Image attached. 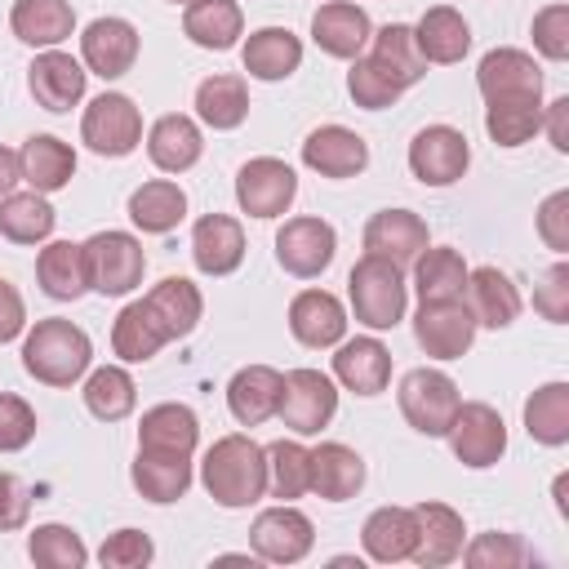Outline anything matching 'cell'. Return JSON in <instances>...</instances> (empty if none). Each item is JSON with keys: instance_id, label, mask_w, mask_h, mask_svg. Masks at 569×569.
<instances>
[{"instance_id": "ac0fdd59", "label": "cell", "mask_w": 569, "mask_h": 569, "mask_svg": "<svg viewBox=\"0 0 569 569\" xmlns=\"http://www.w3.org/2000/svg\"><path fill=\"white\" fill-rule=\"evenodd\" d=\"M200 445V418L178 405V400H164V405H151L138 422V453H160V458H191Z\"/></svg>"}, {"instance_id": "8992f818", "label": "cell", "mask_w": 569, "mask_h": 569, "mask_svg": "<svg viewBox=\"0 0 569 569\" xmlns=\"http://www.w3.org/2000/svg\"><path fill=\"white\" fill-rule=\"evenodd\" d=\"M80 138H84V147L93 151V156H111V160H120V156H129V151H138V142H142V111L133 107V98L129 93H98L89 107H84V116H80Z\"/></svg>"}, {"instance_id": "9f6ffc18", "label": "cell", "mask_w": 569, "mask_h": 569, "mask_svg": "<svg viewBox=\"0 0 569 569\" xmlns=\"http://www.w3.org/2000/svg\"><path fill=\"white\" fill-rule=\"evenodd\" d=\"M538 236L547 249L569 253V191H551L538 204Z\"/></svg>"}, {"instance_id": "6f0895ef", "label": "cell", "mask_w": 569, "mask_h": 569, "mask_svg": "<svg viewBox=\"0 0 569 569\" xmlns=\"http://www.w3.org/2000/svg\"><path fill=\"white\" fill-rule=\"evenodd\" d=\"M31 516V489L22 476L13 471H0V533H13L22 529Z\"/></svg>"}, {"instance_id": "8d00e7d4", "label": "cell", "mask_w": 569, "mask_h": 569, "mask_svg": "<svg viewBox=\"0 0 569 569\" xmlns=\"http://www.w3.org/2000/svg\"><path fill=\"white\" fill-rule=\"evenodd\" d=\"M182 31L191 44L222 53L244 36V13L236 0H191L182 13Z\"/></svg>"}, {"instance_id": "603a6c76", "label": "cell", "mask_w": 569, "mask_h": 569, "mask_svg": "<svg viewBox=\"0 0 569 569\" xmlns=\"http://www.w3.org/2000/svg\"><path fill=\"white\" fill-rule=\"evenodd\" d=\"M280 391H284V373L280 369H271V365H244L227 382V409H231V418L240 427H258V422L276 418Z\"/></svg>"}, {"instance_id": "ee69618b", "label": "cell", "mask_w": 569, "mask_h": 569, "mask_svg": "<svg viewBox=\"0 0 569 569\" xmlns=\"http://www.w3.org/2000/svg\"><path fill=\"white\" fill-rule=\"evenodd\" d=\"M133 489L147 502H178L191 489V458H160V453H138L133 458Z\"/></svg>"}, {"instance_id": "91938a15", "label": "cell", "mask_w": 569, "mask_h": 569, "mask_svg": "<svg viewBox=\"0 0 569 569\" xmlns=\"http://www.w3.org/2000/svg\"><path fill=\"white\" fill-rule=\"evenodd\" d=\"M542 129L556 151H569V98H556L551 107H542Z\"/></svg>"}, {"instance_id": "db71d44e", "label": "cell", "mask_w": 569, "mask_h": 569, "mask_svg": "<svg viewBox=\"0 0 569 569\" xmlns=\"http://www.w3.org/2000/svg\"><path fill=\"white\" fill-rule=\"evenodd\" d=\"M36 436V409L13 396V391H0V453H18L27 449Z\"/></svg>"}, {"instance_id": "e575fe53", "label": "cell", "mask_w": 569, "mask_h": 569, "mask_svg": "<svg viewBox=\"0 0 569 569\" xmlns=\"http://www.w3.org/2000/svg\"><path fill=\"white\" fill-rule=\"evenodd\" d=\"M142 302H147V311L156 316V325L164 329L169 342L187 338L200 325V311H204V298L187 276H164L160 284H151V293Z\"/></svg>"}, {"instance_id": "7a4b0ae2", "label": "cell", "mask_w": 569, "mask_h": 569, "mask_svg": "<svg viewBox=\"0 0 569 569\" xmlns=\"http://www.w3.org/2000/svg\"><path fill=\"white\" fill-rule=\"evenodd\" d=\"M89 365H93L89 333L62 316L36 320V329L22 338V369L44 387H71L89 373Z\"/></svg>"}, {"instance_id": "7bdbcfd3", "label": "cell", "mask_w": 569, "mask_h": 569, "mask_svg": "<svg viewBox=\"0 0 569 569\" xmlns=\"http://www.w3.org/2000/svg\"><path fill=\"white\" fill-rule=\"evenodd\" d=\"M525 431L551 449L569 440V382H542L525 400Z\"/></svg>"}, {"instance_id": "94428289", "label": "cell", "mask_w": 569, "mask_h": 569, "mask_svg": "<svg viewBox=\"0 0 569 569\" xmlns=\"http://www.w3.org/2000/svg\"><path fill=\"white\" fill-rule=\"evenodd\" d=\"M13 182H22V164H18V151L0 147V196L13 191Z\"/></svg>"}, {"instance_id": "7dc6e473", "label": "cell", "mask_w": 569, "mask_h": 569, "mask_svg": "<svg viewBox=\"0 0 569 569\" xmlns=\"http://www.w3.org/2000/svg\"><path fill=\"white\" fill-rule=\"evenodd\" d=\"M542 129V102H489L485 107V133L498 147H520Z\"/></svg>"}, {"instance_id": "8fae6325", "label": "cell", "mask_w": 569, "mask_h": 569, "mask_svg": "<svg viewBox=\"0 0 569 569\" xmlns=\"http://www.w3.org/2000/svg\"><path fill=\"white\" fill-rule=\"evenodd\" d=\"M476 316L462 298H449V302H418V316H413V338L418 347L431 356V360H458L471 351L476 342Z\"/></svg>"}, {"instance_id": "bcb514c9", "label": "cell", "mask_w": 569, "mask_h": 569, "mask_svg": "<svg viewBox=\"0 0 569 569\" xmlns=\"http://www.w3.org/2000/svg\"><path fill=\"white\" fill-rule=\"evenodd\" d=\"M267 489L280 502H293L311 489V453L298 440H276L267 445Z\"/></svg>"}, {"instance_id": "7c38bea8", "label": "cell", "mask_w": 569, "mask_h": 569, "mask_svg": "<svg viewBox=\"0 0 569 569\" xmlns=\"http://www.w3.org/2000/svg\"><path fill=\"white\" fill-rule=\"evenodd\" d=\"M311 542H316L311 520L298 507H289V502L258 511L253 525H249V547L267 565H298L311 551Z\"/></svg>"}, {"instance_id": "6125c7cd", "label": "cell", "mask_w": 569, "mask_h": 569, "mask_svg": "<svg viewBox=\"0 0 569 569\" xmlns=\"http://www.w3.org/2000/svg\"><path fill=\"white\" fill-rule=\"evenodd\" d=\"M169 4H191V0H169Z\"/></svg>"}, {"instance_id": "f6af8a7d", "label": "cell", "mask_w": 569, "mask_h": 569, "mask_svg": "<svg viewBox=\"0 0 569 569\" xmlns=\"http://www.w3.org/2000/svg\"><path fill=\"white\" fill-rule=\"evenodd\" d=\"M133 405H138V387H133L129 369L102 365V369H93V373L84 378V409H89L93 418L120 422V418L133 413Z\"/></svg>"}, {"instance_id": "f907efd6", "label": "cell", "mask_w": 569, "mask_h": 569, "mask_svg": "<svg viewBox=\"0 0 569 569\" xmlns=\"http://www.w3.org/2000/svg\"><path fill=\"white\" fill-rule=\"evenodd\" d=\"M347 93L356 98V107L365 111H382L400 98V89L369 62V58H351V71H347Z\"/></svg>"}, {"instance_id": "4316f807", "label": "cell", "mask_w": 569, "mask_h": 569, "mask_svg": "<svg viewBox=\"0 0 569 569\" xmlns=\"http://www.w3.org/2000/svg\"><path fill=\"white\" fill-rule=\"evenodd\" d=\"M311 453V493H320L325 502H347L360 493L365 485V458L351 449V445H338V440H325Z\"/></svg>"}, {"instance_id": "816d5d0a", "label": "cell", "mask_w": 569, "mask_h": 569, "mask_svg": "<svg viewBox=\"0 0 569 569\" xmlns=\"http://www.w3.org/2000/svg\"><path fill=\"white\" fill-rule=\"evenodd\" d=\"M151 556H156V547L142 529H116L98 547L102 569H142V565H151Z\"/></svg>"}, {"instance_id": "1f68e13d", "label": "cell", "mask_w": 569, "mask_h": 569, "mask_svg": "<svg viewBox=\"0 0 569 569\" xmlns=\"http://www.w3.org/2000/svg\"><path fill=\"white\" fill-rule=\"evenodd\" d=\"M369 40H373L369 62H373V67H378V71H382L400 93L427 76V58L418 53L413 27H405V22H387V27H378Z\"/></svg>"}, {"instance_id": "74e56055", "label": "cell", "mask_w": 569, "mask_h": 569, "mask_svg": "<svg viewBox=\"0 0 569 569\" xmlns=\"http://www.w3.org/2000/svg\"><path fill=\"white\" fill-rule=\"evenodd\" d=\"M129 218L147 236H164L187 218V191L169 178H151L129 196Z\"/></svg>"}, {"instance_id": "f35d334b", "label": "cell", "mask_w": 569, "mask_h": 569, "mask_svg": "<svg viewBox=\"0 0 569 569\" xmlns=\"http://www.w3.org/2000/svg\"><path fill=\"white\" fill-rule=\"evenodd\" d=\"M467 262L458 249L440 244V249H422L413 258V289H418V302H449V298H462L467 289Z\"/></svg>"}, {"instance_id": "d590c367", "label": "cell", "mask_w": 569, "mask_h": 569, "mask_svg": "<svg viewBox=\"0 0 569 569\" xmlns=\"http://www.w3.org/2000/svg\"><path fill=\"white\" fill-rule=\"evenodd\" d=\"M36 280L53 302H76L89 289V271H84V249L76 240H49L36 258Z\"/></svg>"}, {"instance_id": "277c9868", "label": "cell", "mask_w": 569, "mask_h": 569, "mask_svg": "<svg viewBox=\"0 0 569 569\" xmlns=\"http://www.w3.org/2000/svg\"><path fill=\"white\" fill-rule=\"evenodd\" d=\"M80 249H84L89 289H98L107 298H120V293H133L142 284L147 253L138 244V236H129V231H98Z\"/></svg>"}, {"instance_id": "681fc988", "label": "cell", "mask_w": 569, "mask_h": 569, "mask_svg": "<svg viewBox=\"0 0 569 569\" xmlns=\"http://www.w3.org/2000/svg\"><path fill=\"white\" fill-rule=\"evenodd\" d=\"M462 560L471 565V569H516V565H525L529 560V551H525V542L516 538V533H476L471 542H462Z\"/></svg>"}, {"instance_id": "4dcf8cb0", "label": "cell", "mask_w": 569, "mask_h": 569, "mask_svg": "<svg viewBox=\"0 0 569 569\" xmlns=\"http://www.w3.org/2000/svg\"><path fill=\"white\" fill-rule=\"evenodd\" d=\"M240 58H244V71L253 80H271L276 84V80H289L302 67V40L289 27H258L244 40Z\"/></svg>"}, {"instance_id": "c3c4849f", "label": "cell", "mask_w": 569, "mask_h": 569, "mask_svg": "<svg viewBox=\"0 0 569 569\" xmlns=\"http://www.w3.org/2000/svg\"><path fill=\"white\" fill-rule=\"evenodd\" d=\"M27 556L44 569H80L89 560L80 533L67 529V525H36L31 538H27Z\"/></svg>"}, {"instance_id": "3957f363", "label": "cell", "mask_w": 569, "mask_h": 569, "mask_svg": "<svg viewBox=\"0 0 569 569\" xmlns=\"http://www.w3.org/2000/svg\"><path fill=\"white\" fill-rule=\"evenodd\" d=\"M347 298L360 325L369 329H396L405 320V302H409V284H405V267L365 253L351 276H347Z\"/></svg>"}, {"instance_id": "30bf717a", "label": "cell", "mask_w": 569, "mask_h": 569, "mask_svg": "<svg viewBox=\"0 0 569 569\" xmlns=\"http://www.w3.org/2000/svg\"><path fill=\"white\" fill-rule=\"evenodd\" d=\"M471 164V147L453 124H427L409 142V169L422 187H453Z\"/></svg>"}, {"instance_id": "d6a6232c", "label": "cell", "mask_w": 569, "mask_h": 569, "mask_svg": "<svg viewBox=\"0 0 569 569\" xmlns=\"http://www.w3.org/2000/svg\"><path fill=\"white\" fill-rule=\"evenodd\" d=\"M365 556L378 565H400L413 556L418 547V525H413V507H378L365 529H360Z\"/></svg>"}, {"instance_id": "44dd1931", "label": "cell", "mask_w": 569, "mask_h": 569, "mask_svg": "<svg viewBox=\"0 0 569 569\" xmlns=\"http://www.w3.org/2000/svg\"><path fill=\"white\" fill-rule=\"evenodd\" d=\"M427 249V222L413 209H378L365 222V253H378L396 267H409Z\"/></svg>"}, {"instance_id": "52a82bcc", "label": "cell", "mask_w": 569, "mask_h": 569, "mask_svg": "<svg viewBox=\"0 0 569 569\" xmlns=\"http://www.w3.org/2000/svg\"><path fill=\"white\" fill-rule=\"evenodd\" d=\"M333 413H338V387L329 373H320V369H289L284 373L276 418L293 436H320Z\"/></svg>"}, {"instance_id": "11a10c76", "label": "cell", "mask_w": 569, "mask_h": 569, "mask_svg": "<svg viewBox=\"0 0 569 569\" xmlns=\"http://www.w3.org/2000/svg\"><path fill=\"white\" fill-rule=\"evenodd\" d=\"M533 311L542 320H551V325H565L569 320V267L565 262H556L542 276V284L533 289Z\"/></svg>"}, {"instance_id": "5b68a950", "label": "cell", "mask_w": 569, "mask_h": 569, "mask_svg": "<svg viewBox=\"0 0 569 569\" xmlns=\"http://www.w3.org/2000/svg\"><path fill=\"white\" fill-rule=\"evenodd\" d=\"M396 400H400L405 422L413 431H422V436H445L449 422H453V413H458V405H462L458 382L449 373H440V369H427V365L422 369H409L400 378Z\"/></svg>"}, {"instance_id": "9c48e42d", "label": "cell", "mask_w": 569, "mask_h": 569, "mask_svg": "<svg viewBox=\"0 0 569 569\" xmlns=\"http://www.w3.org/2000/svg\"><path fill=\"white\" fill-rule=\"evenodd\" d=\"M298 196V173L276 156H253L236 173V204L249 218H280Z\"/></svg>"}, {"instance_id": "f5cc1de1", "label": "cell", "mask_w": 569, "mask_h": 569, "mask_svg": "<svg viewBox=\"0 0 569 569\" xmlns=\"http://www.w3.org/2000/svg\"><path fill=\"white\" fill-rule=\"evenodd\" d=\"M533 49L547 62L569 58V4H547L533 13Z\"/></svg>"}, {"instance_id": "83f0119b", "label": "cell", "mask_w": 569, "mask_h": 569, "mask_svg": "<svg viewBox=\"0 0 569 569\" xmlns=\"http://www.w3.org/2000/svg\"><path fill=\"white\" fill-rule=\"evenodd\" d=\"M18 164H22V182L40 196L62 191L76 178V151H71V142H62L53 133H31L18 151Z\"/></svg>"}, {"instance_id": "cb8c5ba5", "label": "cell", "mask_w": 569, "mask_h": 569, "mask_svg": "<svg viewBox=\"0 0 569 569\" xmlns=\"http://www.w3.org/2000/svg\"><path fill=\"white\" fill-rule=\"evenodd\" d=\"M289 329L302 347H338L347 333V311L329 289H302L289 302Z\"/></svg>"}, {"instance_id": "d4e9b609", "label": "cell", "mask_w": 569, "mask_h": 569, "mask_svg": "<svg viewBox=\"0 0 569 569\" xmlns=\"http://www.w3.org/2000/svg\"><path fill=\"white\" fill-rule=\"evenodd\" d=\"M333 378L356 396H378L391 382V351L378 338H351L333 351Z\"/></svg>"}, {"instance_id": "4fadbf2b", "label": "cell", "mask_w": 569, "mask_h": 569, "mask_svg": "<svg viewBox=\"0 0 569 569\" xmlns=\"http://www.w3.org/2000/svg\"><path fill=\"white\" fill-rule=\"evenodd\" d=\"M333 253H338V231H333L325 218L302 213V218H289V222L276 231V262H280L289 276H298V280L320 276V271L333 262Z\"/></svg>"}, {"instance_id": "ffe728a7", "label": "cell", "mask_w": 569, "mask_h": 569, "mask_svg": "<svg viewBox=\"0 0 569 569\" xmlns=\"http://www.w3.org/2000/svg\"><path fill=\"white\" fill-rule=\"evenodd\" d=\"M413 525H418V547H413V565L422 569H440V565H453L462 556V542H467V529H462V516L445 502H418L413 507Z\"/></svg>"}, {"instance_id": "7402d4cb", "label": "cell", "mask_w": 569, "mask_h": 569, "mask_svg": "<svg viewBox=\"0 0 569 569\" xmlns=\"http://www.w3.org/2000/svg\"><path fill=\"white\" fill-rule=\"evenodd\" d=\"M191 258L204 276H231L244 262V227L231 213H204L191 227Z\"/></svg>"}, {"instance_id": "836d02e7", "label": "cell", "mask_w": 569, "mask_h": 569, "mask_svg": "<svg viewBox=\"0 0 569 569\" xmlns=\"http://www.w3.org/2000/svg\"><path fill=\"white\" fill-rule=\"evenodd\" d=\"M413 40H418V53H422L427 62L449 67V62H462V53L471 49V27H467V18H462L453 4H431V9L418 18Z\"/></svg>"}, {"instance_id": "680465c9", "label": "cell", "mask_w": 569, "mask_h": 569, "mask_svg": "<svg viewBox=\"0 0 569 569\" xmlns=\"http://www.w3.org/2000/svg\"><path fill=\"white\" fill-rule=\"evenodd\" d=\"M27 329V307H22V293L0 276V342H13L18 333Z\"/></svg>"}, {"instance_id": "9a60e30c", "label": "cell", "mask_w": 569, "mask_h": 569, "mask_svg": "<svg viewBox=\"0 0 569 569\" xmlns=\"http://www.w3.org/2000/svg\"><path fill=\"white\" fill-rule=\"evenodd\" d=\"M80 62L102 80H120L138 62V27L124 18H93L80 36Z\"/></svg>"}, {"instance_id": "2e32d148", "label": "cell", "mask_w": 569, "mask_h": 569, "mask_svg": "<svg viewBox=\"0 0 569 569\" xmlns=\"http://www.w3.org/2000/svg\"><path fill=\"white\" fill-rule=\"evenodd\" d=\"M302 164L320 178H356L369 164V142L347 124H320L302 138Z\"/></svg>"}, {"instance_id": "ab89813d", "label": "cell", "mask_w": 569, "mask_h": 569, "mask_svg": "<svg viewBox=\"0 0 569 569\" xmlns=\"http://www.w3.org/2000/svg\"><path fill=\"white\" fill-rule=\"evenodd\" d=\"M196 116L209 129H218V133L240 129L244 116H249V84H244V76L222 71V76L200 80V89H196Z\"/></svg>"}, {"instance_id": "60d3db41", "label": "cell", "mask_w": 569, "mask_h": 569, "mask_svg": "<svg viewBox=\"0 0 569 569\" xmlns=\"http://www.w3.org/2000/svg\"><path fill=\"white\" fill-rule=\"evenodd\" d=\"M53 204L40 191H9L0 196V236L13 244H44L53 236Z\"/></svg>"}, {"instance_id": "f546056e", "label": "cell", "mask_w": 569, "mask_h": 569, "mask_svg": "<svg viewBox=\"0 0 569 569\" xmlns=\"http://www.w3.org/2000/svg\"><path fill=\"white\" fill-rule=\"evenodd\" d=\"M9 27L31 49H58L76 31V9L71 0H13Z\"/></svg>"}, {"instance_id": "5bb4252c", "label": "cell", "mask_w": 569, "mask_h": 569, "mask_svg": "<svg viewBox=\"0 0 569 569\" xmlns=\"http://www.w3.org/2000/svg\"><path fill=\"white\" fill-rule=\"evenodd\" d=\"M485 102H542V71L525 49H489L476 67Z\"/></svg>"}, {"instance_id": "ba28073f", "label": "cell", "mask_w": 569, "mask_h": 569, "mask_svg": "<svg viewBox=\"0 0 569 569\" xmlns=\"http://www.w3.org/2000/svg\"><path fill=\"white\" fill-rule=\"evenodd\" d=\"M445 436H449L453 458H458L462 467H471V471H485V467H493V462L507 453V422H502V413H498L493 405H485V400L458 405V413H453V422H449Z\"/></svg>"}, {"instance_id": "484cf974", "label": "cell", "mask_w": 569, "mask_h": 569, "mask_svg": "<svg viewBox=\"0 0 569 569\" xmlns=\"http://www.w3.org/2000/svg\"><path fill=\"white\" fill-rule=\"evenodd\" d=\"M200 151H204L200 124L182 111H169L147 129V156L160 173H187L200 160Z\"/></svg>"}, {"instance_id": "b9f144b4", "label": "cell", "mask_w": 569, "mask_h": 569, "mask_svg": "<svg viewBox=\"0 0 569 569\" xmlns=\"http://www.w3.org/2000/svg\"><path fill=\"white\" fill-rule=\"evenodd\" d=\"M164 342H169V338H164V329L156 325V316L147 311L142 298L129 302V307L116 316V325H111V351H116L124 365H147Z\"/></svg>"}, {"instance_id": "d6986e66", "label": "cell", "mask_w": 569, "mask_h": 569, "mask_svg": "<svg viewBox=\"0 0 569 569\" xmlns=\"http://www.w3.org/2000/svg\"><path fill=\"white\" fill-rule=\"evenodd\" d=\"M369 36H373V22H369V13H365L360 4H351V0H329V4H320L316 18H311V40H316V49L329 53V58H347V62L360 58L365 44H369Z\"/></svg>"}, {"instance_id": "f1b7e54d", "label": "cell", "mask_w": 569, "mask_h": 569, "mask_svg": "<svg viewBox=\"0 0 569 569\" xmlns=\"http://www.w3.org/2000/svg\"><path fill=\"white\" fill-rule=\"evenodd\" d=\"M462 298H467L476 325H485V329H507V325L520 316V289H516L511 276L498 271V267H476V271H467Z\"/></svg>"}, {"instance_id": "6da1fadb", "label": "cell", "mask_w": 569, "mask_h": 569, "mask_svg": "<svg viewBox=\"0 0 569 569\" xmlns=\"http://www.w3.org/2000/svg\"><path fill=\"white\" fill-rule=\"evenodd\" d=\"M200 480L218 507H227V511L253 507L267 493V449L253 436L231 431L209 445V453L200 462Z\"/></svg>"}, {"instance_id": "e0dca14e", "label": "cell", "mask_w": 569, "mask_h": 569, "mask_svg": "<svg viewBox=\"0 0 569 569\" xmlns=\"http://www.w3.org/2000/svg\"><path fill=\"white\" fill-rule=\"evenodd\" d=\"M84 62H76L71 53H62V49H44V53H36V62L27 67V89H31V98L44 107V111H53V116H62V111H71L80 98H84Z\"/></svg>"}]
</instances>
